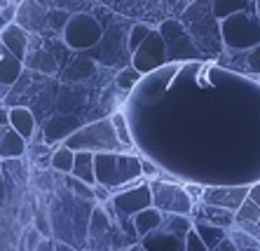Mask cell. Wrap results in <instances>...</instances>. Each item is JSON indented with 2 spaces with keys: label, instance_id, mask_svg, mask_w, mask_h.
<instances>
[{
  "label": "cell",
  "instance_id": "1",
  "mask_svg": "<svg viewBox=\"0 0 260 251\" xmlns=\"http://www.w3.org/2000/svg\"><path fill=\"white\" fill-rule=\"evenodd\" d=\"M94 176L99 185L113 193L117 188H127L132 181L143 176L141 172V158L132 153H96L94 155Z\"/></svg>",
  "mask_w": 260,
  "mask_h": 251
},
{
  "label": "cell",
  "instance_id": "2",
  "mask_svg": "<svg viewBox=\"0 0 260 251\" xmlns=\"http://www.w3.org/2000/svg\"><path fill=\"white\" fill-rule=\"evenodd\" d=\"M63 146L75 150V153H78V150H89V153H94V155L96 153H132V148H127L117 139L110 117L82 124V127L75 129L66 141H63Z\"/></svg>",
  "mask_w": 260,
  "mask_h": 251
},
{
  "label": "cell",
  "instance_id": "3",
  "mask_svg": "<svg viewBox=\"0 0 260 251\" xmlns=\"http://www.w3.org/2000/svg\"><path fill=\"white\" fill-rule=\"evenodd\" d=\"M220 38L228 47L248 52L251 47L260 45V19L246 14V10L230 14L220 21Z\"/></svg>",
  "mask_w": 260,
  "mask_h": 251
},
{
  "label": "cell",
  "instance_id": "4",
  "mask_svg": "<svg viewBox=\"0 0 260 251\" xmlns=\"http://www.w3.org/2000/svg\"><path fill=\"white\" fill-rule=\"evenodd\" d=\"M103 38V28L99 24V19L94 14L80 12V14H71L66 28H63V43L71 49H89Z\"/></svg>",
  "mask_w": 260,
  "mask_h": 251
},
{
  "label": "cell",
  "instance_id": "5",
  "mask_svg": "<svg viewBox=\"0 0 260 251\" xmlns=\"http://www.w3.org/2000/svg\"><path fill=\"white\" fill-rule=\"evenodd\" d=\"M152 193V207H157L162 214H192V197L183 185L167 183V181H152L150 183Z\"/></svg>",
  "mask_w": 260,
  "mask_h": 251
},
{
  "label": "cell",
  "instance_id": "6",
  "mask_svg": "<svg viewBox=\"0 0 260 251\" xmlns=\"http://www.w3.org/2000/svg\"><path fill=\"white\" fill-rule=\"evenodd\" d=\"M167 64V47H164V38L157 28H150L148 38L132 52V66L139 73L148 75L157 71Z\"/></svg>",
  "mask_w": 260,
  "mask_h": 251
},
{
  "label": "cell",
  "instance_id": "7",
  "mask_svg": "<svg viewBox=\"0 0 260 251\" xmlns=\"http://www.w3.org/2000/svg\"><path fill=\"white\" fill-rule=\"evenodd\" d=\"M164 38V47H167V61H181V59H197V47L192 45V38L183 31L181 21H164L157 28Z\"/></svg>",
  "mask_w": 260,
  "mask_h": 251
},
{
  "label": "cell",
  "instance_id": "8",
  "mask_svg": "<svg viewBox=\"0 0 260 251\" xmlns=\"http://www.w3.org/2000/svg\"><path fill=\"white\" fill-rule=\"evenodd\" d=\"M113 200V207L120 211V214L129 216L139 214L143 209L152 207V193H150V183H136V185H127V188H120L117 193L110 195Z\"/></svg>",
  "mask_w": 260,
  "mask_h": 251
},
{
  "label": "cell",
  "instance_id": "9",
  "mask_svg": "<svg viewBox=\"0 0 260 251\" xmlns=\"http://www.w3.org/2000/svg\"><path fill=\"white\" fill-rule=\"evenodd\" d=\"M248 197V185H206L202 190V202L237 211Z\"/></svg>",
  "mask_w": 260,
  "mask_h": 251
},
{
  "label": "cell",
  "instance_id": "10",
  "mask_svg": "<svg viewBox=\"0 0 260 251\" xmlns=\"http://www.w3.org/2000/svg\"><path fill=\"white\" fill-rule=\"evenodd\" d=\"M82 127V120L78 115H52L43 124V139L47 146H61L75 129Z\"/></svg>",
  "mask_w": 260,
  "mask_h": 251
},
{
  "label": "cell",
  "instance_id": "11",
  "mask_svg": "<svg viewBox=\"0 0 260 251\" xmlns=\"http://www.w3.org/2000/svg\"><path fill=\"white\" fill-rule=\"evenodd\" d=\"M0 45L10 52V54H14L17 59H21L24 61L26 54H28V31H26L21 24H10L7 28H3L0 31Z\"/></svg>",
  "mask_w": 260,
  "mask_h": 251
},
{
  "label": "cell",
  "instance_id": "12",
  "mask_svg": "<svg viewBox=\"0 0 260 251\" xmlns=\"http://www.w3.org/2000/svg\"><path fill=\"white\" fill-rule=\"evenodd\" d=\"M141 246L145 251H183V239L159 226L157 230L141 237Z\"/></svg>",
  "mask_w": 260,
  "mask_h": 251
},
{
  "label": "cell",
  "instance_id": "13",
  "mask_svg": "<svg viewBox=\"0 0 260 251\" xmlns=\"http://www.w3.org/2000/svg\"><path fill=\"white\" fill-rule=\"evenodd\" d=\"M26 153H28V141L24 136H19L10 124L0 127V160L24 158Z\"/></svg>",
  "mask_w": 260,
  "mask_h": 251
},
{
  "label": "cell",
  "instance_id": "14",
  "mask_svg": "<svg viewBox=\"0 0 260 251\" xmlns=\"http://www.w3.org/2000/svg\"><path fill=\"white\" fill-rule=\"evenodd\" d=\"M192 211H194V221H206V223L218 226V228H225V230L235 228V211H230V209L213 207V204L202 202L197 209L192 207Z\"/></svg>",
  "mask_w": 260,
  "mask_h": 251
},
{
  "label": "cell",
  "instance_id": "15",
  "mask_svg": "<svg viewBox=\"0 0 260 251\" xmlns=\"http://www.w3.org/2000/svg\"><path fill=\"white\" fill-rule=\"evenodd\" d=\"M10 127L17 132L19 136H24L26 141H30L36 136V117L26 106H12L10 108Z\"/></svg>",
  "mask_w": 260,
  "mask_h": 251
},
{
  "label": "cell",
  "instance_id": "16",
  "mask_svg": "<svg viewBox=\"0 0 260 251\" xmlns=\"http://www.w3.org/2000/svg\"><path fill=\"white\" fill-rule=\"evenodd\" d=\"M21 75H24V61L10 54L7 49H3V54H0V85L12 87Z\"/></svg>",
  "mask_w": 260,
  "mask_h": 251
},
{
  "label": "cell",
  "instance_id": "17",
  "mask_svg": "<svg viewBox=\"0 0 260 251\" xmlns=\"http://www.w3.org/2000/svg\"><path fill=\"white\" fill-rule=\"evenodd\" d=\"M132 218H134V230H136V235L143 237V235L152 233V230H157V228L162 226L164 214L157 207H148V209H143V211H139V214H134Z\"/></svg>",
  "mask_w": 260,
  "mask_h": 251
},
{
  "label": "cell",
  "instance_id": "18",
  "mask_svg": "<svg viewBox=\"0 0 260 251\" xmlns=\"http://www.w3.org/2000/svg\"><path fill=\"white\" fill-rule=\"evenodd\" d=\"M71 174L94 188V185H96V176H94V153H89V150H78Z\"/></svg>",
  "mask_w": 260,
  "mask_h": 251
},
{
  "label": "cell",
  "instance_id": "19",
  "mask_svg": "<svg viewBox=\"0 0 260 251\" xmlns=\"http://www.w3.org/2000/svg\"><path fill=\"white\" fill-rule=\"evenodd\" d=\"M26 66L33 68V71H38V73L52 75V73H56V66H59V61H56L54 54H49L47 49H36L33 54H26L24 68Z\"/></svg>",
  "mask_w": 260,
  "mask_h": 251
},
{
  "label": "cell",
  "instance_id": "20",
  "mask_svg": "<svg viewBox=\"0 0 260 251\" xmlns=\"http://www.w3.org/2000/svg\"><path fill=\"white\" fill-rule=\"evenodd\" d=\"M192 228L197 230V235L202 237V242L206 244L209 251L216 249V246L225 239V228L211 226V223H206V221H192Z\"/></svg>",
  "mask_w": 260,
  "mask_h": 251
},
{
  "label": "cell",
  "instance_id": "21",
  "mask_svg": "<svg viewBox=\"0 0 260 251\" xmlns=\"http://www.w3.org/2000/svg\"><path fill=\"white\" fill-rule=\"evenodd\" d=\"M73 162H75V150L66 148L61 143L56 150H52V158H49V169L56 174H71L73 172Z\"/></svg>",
  "mask_w": 260,
  "mask_h": 251
},
{
  "label": "cell",
  "instance_id": "22",
  "mask_svg": "<svg viewBox=\"0 0 260 251\" xmlns=\"http://www.w3.org/2000/svg\"><path fill=\"white\" fill-rule=\"evenodd\" d=\"M230 244L235 251H260V242L253 235H248L246 230H242V228L230 230Z\"/></svg>",
  "mask_w": 260,
  "mask_h": 251
},
{
  "label": "cell",
  "instance_id": "23",
  "mask_svg": "<svg viewBox=\"0 0 260 251\" xmlns=\"http://www.w3.org/2000/svg\"><path fill=\"white\" fill-rule=\"evenodd\" d=\"M246 3L248 0H213L211 12L218 21H223L225 17H230V14H235V12H244V10H246Z\"/></svg>",
  "mask_w": 260,
  "mask_h": 251
},
{
  "label": "cell",
  "instance_id": "24",
  "mask_svg": "<svg viewBox=\"0 0 260 251\" xmlns=\"http://www.w3.org/2000/svg\"><path fill=\"white\" fill-rule=\"evenodd\" d=\"M162 228H167L169 233H174L176 237H185L188 230L192 228V221L190 216H183V214H167V218L162 221Z\"/></svg>",
  "mask_w": 260,
  "mask_h": 251
},
{
  "label": "cell",
  "instance_id": "25",
  "mask_svg": "<svg viewBox=\"0 0 260 251\" xmlns=\"http://www.w3.org/2000/svg\"><path fill=\"white\" fill-rule=\"evenodd\" d=\"M110 122H113V129H115L117 139H120L122 143L127 148H132L134 150V136H132V124H129L127 115L124 113H113L110 115Z\"/></svg>",
  "mask_w": 260,
  "mask_h": 251
},
{
  "label": "cell",
  "instance_id": "26",
  "mask_svg": "<svg viewBox=\"0 0 260 251\" xmlns=\"http://www.w3.org/2000/svg\"><path fill=\"white\" fill-rule=\"evenodd\" d=\"M235 223H251V226L260 228V207L246 197L242 207L235 211Z\"/></svg>",
  "mask_w": 260,
  "mask_h": 251
},
{
  "label": "cell",
  "instance_id": "27",
  "mask_svg": "<svg viewBox=\"0 0 260 251\" xmlns=\"http://www.w3.org/2000/svg\"><path fill=\"white\" fill-rule=\"evenodd\" d=\"M66 183L68 188L73 190V195L80 197V200H87V202H96V197H94V188L91 185H87L85 181H80V178H75L73 174H66Z\"/></svg>",
  "mask_w": 260,
  "mask_h": 251
},
{
  "label": "cell",
  "instance_id": "28",
  "mask_svg": "<svg viewBox=\"0 0 260 251\" xmlns=\"http://www.w3.org/2000/svg\"><path fill=\"white\" fill-rule=\"evenodd\" d=\"M91 73H94L91 61H87V59H78L75 64H71V66L66 68V75H63V78L66 80H85V78H89Z\"/></svg>",
  "mask_w": 260,
  "mask_h": 251
},
{
  "label": "cell",
  "instance_id": "29",
  "mask_svg": "<svg viewBox=\"0 0 260 251\" xmlns=\"http://www.w3.org/2000/svg\"><path fill=\"white\" fill-rule=\"evenodd\" d=\"M141 78H143V73H139V71L129 64L127 68H122V73H117V85H120L122 89H129V92H132L134 87L141 82Z\"/></svg>",
  "mask_w": 260,
  "mask_h": 251
},
{
  "label": "cell",
  "instance_id": "30",
  "mask_svg": "<svg viewBox=\"0 0 260 251\" xmlns=\"http://www.w3.org/2000/svg\"><path fill=\"white\" fill-rule=\"evenodd\" d=\"M148 33H150V26H145V24H134L132 31H129V38H127L129 52H134V49L139 47V45L143 43L145 38H148Z\"/></svg>",
  "mask_w": 260,
  "mask_h": 251
},
{
  "label": "cell",
  "instance_id": "31",
  "mask_svg": "<svg viewBox=\"0 0 260 251\" xmlns=\"http://www.w3.org/2000/svg\"><path fill=\"white\" fill-rule=\"evenodd\" d=\"M68 19H71V14L66 12V10H49L47 12V26L52 28V31H61L63 33V28H66Z\"/></svg>",
  "mask_w": 260,
  "mask_h": 251
},
{
  "label": "cell",
  "instance_id": "32",
  "mask_svg": "<svg viewBox=\"0 0 260 251\" xmlns=\"http://www.w3.org/2000/svg\"><path fill=\"white\" fill-rule=\"evenodd\" d=\"M33 228H36L43 237L52 235V226H49V218H47V211H45V209H36V211H33Z\"/></svg>",
  "mask_w": 260,
  "mask_h": 251
},
{
  "label": "cell",
  "instance_id": "33",
  "mask_svg": "<svg viewBox=\"0 0 260 251\" xmlns=\"http://www.w3.org/2000/svg\"><path fill=\"white\" fill-rule=\"evenodd\" d=\"M183 251H209V249H206V244L202 242V237L197 235V230H194V228H190L188 235L183 237Z\"/></svg>",
  "mask_w": 260,
  "mask_h": 251
},
{
  "label": "cell",
  "instance_id": "34",
  "mask_svg": "<svg viewBox=\"0 0 260 251\" xmlns=\"http://www.w3.org/2000/svg\"><path fill=\"white\" fill-rule=\"evenodd\" d=\"M14 19H17V3H7L0 7V31L14 24Z\"/></svg>",
  "mask_w": 260,
  "mask_h": 251
},
{
  "label": "cell",
  "instance_id": "35",
  "mask_svg": "<svg viewBox=\"0 0 260 251\" xmlns=\"http://www.w3.org/2000/svg\"><path fill=\"white\" fill-rule=\"evenodd\" d=\"M40 239H43V235L38 233L33 226H28L24 230V237H21V242H24V251H36V246L40 244Z\"/></svg>",
  "mask_w": 260,
  "mask_h": 251
},
{
  "label": "cell",
  "instance_id": "36",
  "mask_svg": "<svg viewBox=\"0 0 260 251\" xmlns=\"http://www.w3.org/2000/svg\"><path fill=\"white\" fill-rule=\"evenodd\" d=\"M246 64H248V71L255 75H260V45L248 49V56H246Z\"/></svg>",
  "mask_w": 260,
  "mask_h": 251
},
{
  "label": "cell",
  "instance_id": "37",
  "mask_svg": "<svg viewBox=\"0 0 260 251\" xmlns=\"http://www.w3.org/2000/svg\"><path fill=\"white\" fill-rule=\"evenodd\" d=\"M248 200H251L253 204H258V207H260V178H258V181H253L251 185H248Z\"/></svg>",
  "mask_w": 260,
  "mask_h": 251
},
{
  "label": "cell",
  "instance_id": "38",
  "mask_svg": "<svg viewBox=\"0 0 260 251\" xmlns=\"http://www.w3.org/2000/svg\"><path fill=\"white\" fill-rule=\"evenodd\" d=\"M94 197L96 200H101V202H106V200H110V190L106 188V185H94Z\"/></svg>",
  "mask_w": 260,
  "mask_h": 251
},
{
  "label": "cell",
  "instance_id": "39",
  "mask_svg": "<svg viewBox=\"0 0 260 251\" xmlns=\"http://www.w3.org/2000/svg\"><path fill=\"white\" fill-rule=\"evenodd\" d=\"M36 251H54V242L49 237H43L40 239V244L36 246Z\"/></svg>",
  "mask_w": 260,
  "mask_h": 251
},
{
  "label": "cell",
  "instance_id": "40",
  "mask_svg": "<svg viewBox=\"0 0 260 251\" xmlns=\"http://www.w3.org/2000/svg\"><path fill=\"white\" fill-rule=\"evenodd\" d=\"M141 172L152 176V174H157V167L152 165V162H148V160H141Z\"/></svg>",
  "mask_w": 260,
  "mask_h": 251
},
{
  "label": "cell",
  "instance_id": "41",
  "mask_svg": "<svg viewBox=\"0 0 260 251\" xmlns=\"http://www.w3.org/2000/svg\"><path fill=\"white\" fill-rule=\"evenodd\" d=\"M7 124H10V108L0 106V127H7Z\"/></svg>",
  "mask_w": 260,
  "mask_h": 251
},
{
  "label": "cell",
  "instance_id": "42",
  "mask_svg": "<svg viewBox=\"0 0 260 251\" xmlns=\"http://www.w3.org/2000/svg\"><path fill=\"white\" fill-rule=\"evenodd\" d=\"M54 251H73L66 242H54Z\"/></svg>",
  "mask_w": 260,
  "mask_h": 251
},
{
  "label": "cell",
  "instance_id": "43",
  "mask_svg": "<svg viewBox=\"0 0 260 251\" xmlns=\"http://www.w3.org/2000/svg\"><path fill=\"white\" fill-rule=\"evenodd\" d=\"M255 10H258V19H260V0H255Z\"/></svg>",
  "mask_w": 260,
  "mask_h": 251
},
{
  "label": "cell",
  "instance_id": "44",
  "mask_svg": "<svg viewBox=\"0 0 260 251\" xmlns=\"http://www.w3.org/2000/svg\"><path fill=\"white\" fill-rule=\"evenodd\" d=\"M3 174V172H0ZM0 197H3V176H0Z\"/></svg>",
  "mask_w": 260,
  "mask_h": 251
},
{
  "label": "cell",
  "instance_id": "45",
  "mask_svg": "<svg viewBox=\"0 0 260 251\" xmlns=\"http://www.w3.org/2000/svg\"><path fill=\"white\" fill-rule=\"evenodd\" d=\"M12 3H21V0H12Z\"/></svg>",
  "mask_w": 260,
  "mask_h": 251
}]
</instances>
